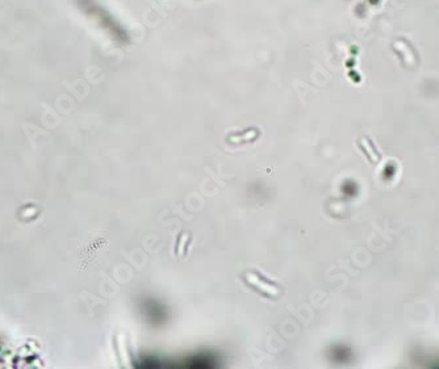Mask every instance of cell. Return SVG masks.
Returning a JSON list of instances; mask_svg holds the SVG:
<instances>
[{
  "mask_svg": "<svg viewBox=\"0 0 439 369\" xmlns=\"http://www.w3.org/2000/svg\"><path fill=\"white\" fill-rule=\"evenodd\" d=\"M259 137V129L258 128H251V129L245 130L242 134H232L226 138V142L228 144H244V142H251V141L257 140Z\"/></svg>",
  "mask_w": 439,
  "mask_h": 369,
  "instance_id": "6da1fadb",
  "label": "cell"
}]
</instances>
